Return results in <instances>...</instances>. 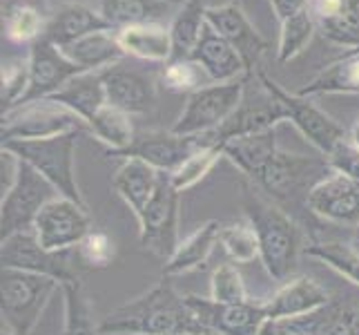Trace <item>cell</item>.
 I'll return each instance as SVG.
<instances>
[{
    "label": "cell",
    "mask_w": 359,
    "mask_h": 335,
    "mask_svg": "<svg viewBox=\"0 0 359 335\" xmlns=\"http://www.w3.org/2000/svg\"><path fill=\"white\" fill-rule=\"evenodd\" d=\"M101 29H112L107 25V20L101 16V11L88 7L83 3H65L58 5L52 16L47 18V27L43 39H47L58 49H63L72 43H76L79 39Z\"/></svg>",
    "instance_id": "23"
},
{
    "label": "cell",
    "mask_w": 359,
    "mask_h": 335,
    "mask_svg": "<svg viewBox=\"0 0 359 335\" xmlns=\"http://www.w3.org/2000/svg\"><path fill=\"white\" fill-rule=\"evenodd\" d=\"M205 22L212 27L221 39H226L237 52L241 54L245 70L250 77L262 67V56L266 54L268 43L257 27L245 16L239 3H226V5H215L208 7L205 11Z\"/></svg>",
    "instance_id": "15"
},
{
    "label": "cell",
    "mask_w": 359,
    "mask_h": 335,
    "mask_svg": "<svg viewBox=\"0 0 359 335\" xmlns=\"http://www.w3.org/2000/svg\"><path fill=\"white\" fill-rule=\"evenodd\" d=\"M56 291H60V282L54 277L16 268H3L0 270L3 329L11 331L14 335H32Z\"/></svg>",
    "instance_id": "3"
},
{
    "label": "cell",
    "mask_w": 359,
    "mask_h": 335,
    "mask_svg": "<svg viewBox=\"0 0 359 335\" xmlns=\"http://www.w3.org/2000/svg\"><path fill=\"white\" fill-rule=\"evenodd\" d=\"M259 83V81H257ZM288 121V114L283 105L277 101L270 92H266L259 83L257 94H243L241 105L232 112V117L215 132L203 134V143H219L224 145L232 139H241V136L259 134L266 130H275L277 123Z\"/></svg>",
    "instance_id": "14"
},
{
    "label": "cell",
    "mask_w": 359,
    "mask_h": 335,
    "mask_svg": "<svg viewBox=\"0 0 359 335\" xmlns=\"http://www.w3.org/2000/svg\"><path fill=\"white\" fill-rule=\"evenodd\" d=\"M161 172L141 159H123L112 179V188L139 219L156 192Z\"/></svg>",
    "instance_id": "24"
},
{
    "label": "cell",
    "mask_w": 359,
    "mask_h": 335,
    "mask_svg": "<svg viewBox=\"0 0 359 335\" xmlns=\"http://www.w3.org/2000/svg\"><path fill=\"white\" fill-rule=\"evenodd\" d=\"M328 302V291L317 280L302 275L290 282H283L277 293H272L266 300V308L272 322H281L315 313L317 308L326 306Z\"/></svg>",
    "instance_id": "21"
},
{
    "label": "cell",
    "mask_w": 359,
    "mask_h": 335,
    "mask_svg": "<svg viewBox=\"0 0 359 335\" xmlns=\"http://www.w3.org/2000/svg\"><path fill=\"white\" fill-rule=\"evenodd\" d=\"M241 208L257 235L259 262L275 282H288L297 257L306 246L302 226L288 210L268 199L252 181H241Z\"/></svg>",
    "instance_id": "2"
},
{
    "label": "cell",
    "mask_w": 359,
    "mask_h": 335,
    "mask_svg": "<svg viewBox=\"0 0 359 335\" xmlns=\"http://www.w3.org/2000/svg\"><path fill=\"white\" fill-rule=\"evenodd\" d=\"M88 128L94 139H98L109 147V152L126 150V147L132 145L136 136L130 114H126V112H121L112 105H103L98 110L92 117V121L88 123Z\"/></svg>",
    "instance_id": "34"
},
{
    "label": "cell",
    "mask_w": 359,
    "mask_h": 335,
    "mask_svg": "<svg viewBox=\"0 0 359 335\" xmlns=\"http://www.w3.org/2000/svg\"><path fill=\"white\" fill-rule=\"evenodd\" d=\"M210 297L221 304H245L252 302L245 282L234 264H219L210 280Z\"/></svg>",
    "instance_id": "40"
},
{
    "label": "cell",
    "mask_w": 359,
    "mask_h": 335,
    "mask_svg": "<svg viewBox=\"0 0 359 335\" xmlns=\"http://www.w3.org/2000/svg\"><path fill=\"white\" fill-rule=\"evenodd\" d=\"M306 210L324 221L355 228L359 226V183L339 172H330L308 192Z\"/></svg>",
    "instance_id": "18"
},
{
    "label": "cell",
    "mask_w": 359,
    "mask_h": 335,
    "mask_svg": "<svg viewBox=\"0 0 359 335\" xmlns=\"http://www.w3.org/2000/svg\"><path fill=\"white\" fill-rule=\"evenodd\" d=\"M355 52H359V47H357V49H355Z\"/></svg>",
    "instance_id": "51"
},
{
    "label": "cell",
    "mask_w": 359,
    "mask_h": 335,
    "mask_svg": "<svg viewBox=\"0 0 359 335\" xmlns=\"http://www.w3.org/2000/svg\"><path fill=\"white\" fill-rule=\"evenodd\" d=\"M224 157V145L219 143H205L203 147H199L190 159H185L181 168L175 170L170 175L172 183L179 192L192 188V185L199 183L210 170L217 166V161Z\"/></svg>",
    "instance_id": "38"
},
{
    "label": "cell",
    "mask_w": 359,
    "mask_h": 335,
    "mask_svg": "<svg viewBox=\"0 0 359 335\" xmlns=\"http://www.w3.org/2000/svg\"><path fill=\"white\" fill-rule=\"evenodd\" d=\"M18 175V157L0 147V197H5Z\"/></svg>",
    "instance_id": "45"
},
{
    "label": "cell",
    "mask_w": 359,
    "mask_h": 335,
    "mask_svg": "<svg viewBox=\"0 0 359 335\" xmlns=\"http://www.w3.org/2000/svg\"><path fill=\"white\" fill-rule=\"evenodd\" d=\"M275 335H308V333L297 327L292 320H281L275 322Z\"/></svg>",
    "instance_id": "47"
},
{
    "label": "cell",
    "mask_w": 359,
    "mask_h": 335,
    "mask_svg": "<svg viewBox=\"0 0 359 335\" xmlns=\"http://www.w3.org/2000/svg\"><path fill=\"white\" fill-rule=\"evenodd\" d=\"M190 58L203 70L210 83H230V81L250 77L241 54L226 39H221L210 25H205L201 41Z\"/></svg>",
    "instance_id": "22"
},
{
    "label": "cell",
    "mask_w": 359,
    "mask_h": 335,
    "mask_svg": "<svg viewBox=\"0 0 359 335\" xmlns=\"http://www.w3.org/2000/svg\"><path fill=\"white\" fill-rule=\"evenodd\" d=\"M181 3L179 0H98V11L112 29H123L132 25L161 22L168 14L177 11Z\"/></svg>",
    "instance_id": "27"
},
{
    "label": "cell",
    "mask_w": 359,
    "mask_h": 335,
    "mask_svg": "<svg viewBox=\"0 0 359 335\" xmlns=\"http://www.w3.org/2000/svg\"><path fill=\"white\" fill-rule=\"evenodd\" d=\"M5 22V36L11 43H36L43 39L45 27H47V18L41 14L39 9L32 5H11L7 9V14L3 18Z\"/></svg>",
    "instance_id": "37"
},
{
    "label": "cell",
    "mask_w": 359,
    "mask_h": 335,
    "mask_svg": "<svg viewBox=\"0 0 359 335\" xmlns=\"http://www.w3.org/2000/svg\"><path fill=\"white\" fill-rule=\"evenodd\" d=\"M277 132L266 130L259 134L241 136L224 143V157L237 168L245 179L255 181L270 164V159L277 155Z\"/></svg>",
    "instance_id": "26"
},
{
    "label": "cell",
    "mask_w": 359,
    "mask_h": 335,
    "mask_svg": "<svg viewBox=\"0 0 359 335\" xmlns=\"http://www.w3.org/2000/svg\"><path fill=\"white\" fill-rule=\"evenodd\" d=\"M52 101L65 105L74 114L81 117L85 123H90L103 105H107L105 85L101 72H83L79 77H74L65 88H60L54 96H49Z\"/></svg>",
    "instance_id": "30"
},
{
    "label": "cell",
    "mask_w": 359,
    "mask_h": 335,
    "mask_svg": "<svg viewBox=\"0 0 359 335\" xmlns=\"http://www.w3.org/2000/svg\"><path fill=\"white\" fill-rule=\"evenodd\" d=\"M219 244L237 264H250L259 259V242L248 219H239L232 223H224Z\"/></svg>",
    "instance_id": "39"
},
{
    "label": "cell",
    "mask_w": 359,
    "mask_h": 335,
    "mask_svg": "<svg viewBox=\"0 0 359 335\" xmlns=\"http://www.w3.org/2000/svg\"><path fill=\"white\" fill-rule=\"evenodd\" d=\"M221 228H224V223L217 219L205 221L203 226H199L183 242H179L175 255H172L163 266V275L175 277V275H183V272H190L194 268L203 266L210 253H212V248L219 244Z\"/></svg>",
    "instance_id": "29"
},
{
    "label": "cell",
    "mask_w": 359,
    "mask_h": 335,
    "mask_svg": "<svg viewBox=\"0 0 359 335\" xmlns=\"http://www.w3.org/2000/svg\"><path fill=\"white\" fill-rule=\"evenodd\" d=\"M27 83H29L27 58L5 60L3 63V92H0L3 112H9L11 107L20 105L25 92H27Z\"/></svg>",
    "instance_id": "43"
},
{
    "label": "cell",
    "mask_w": 359,
    "mask_h": 335,
    "mask_svg": "<svg viewBox=\"0 0 359 335\" xmlns=\"http://www.w3.org/2000/svg\"><path fill=\"white\" fill-rule=\"evenodd\" d=\"M0 335H14V333L7 331V329H0Z\"/></svg>",
    "instance_id": "50"
},
{
    "label": "cell",
    "mask_w": 359,
    "mask_h": 335,
    "mask_svg": "<svg viewBox=\"0 0 359 335\" xmlns=\"http://www.w3.org/2000/svg\"><path fill=\"white\" fill-rule=\"evenodd\" d=\"M118 32V41L128 56L147 63H170L172 60V39L170 27L163 22L132 25Z\"/></svg>",
    "instance_id": "28"
},
{
    "label": "cell",
    "mask_w": 359,
    "mask_h": 335,
    "mask_svg": "<svg viewBox=\"0 0 359 335\" xmlns=\"http://www.w3.org/2000/svg\"><path fill=\"white\" fill-rule=\"evenodd\" d=\"M212 335H219V333H212Z\"/></svg>",
    "instance_id": "52"
},
{
    "label": "cell",
    "mask_w": 359,
    "mask_h": 335,
    "mask_svg": "<svg viewBox=\"0 0 359 335\" xmlns=\"http://www.w3.org/2000/svg\"><path fill=\"white\" fill-rule=\"evenodd\" d=\"M297 94L308 98L324 94H359V52H348L324 67L313 81L297 90Z\"/></svg>",
    "instance_id": "31"
},
{
    "label": "cell",
    "mask_w": 359,
    "mask_h": 335,
    "mask_svg": "<svg viewBox=\"0 0 359 335\" xmlns=\"http://www.w3.org/2000/svg\"><path fill=\"white\" fill-rule=\"evenodd\" d=\"M205 11L203 0H183L170 20V39H172V60L190 58L201 41L205 29Z\"/></svg>",
    "instance_id": "32"
},
{
    "label": "cell",
    "mask_w": 359,
    "mask_h": 335,
    "mask_svg": "<svg viewBox=\"0 0 359 335\" xmlns=\"http://www.w3.org/2000/svg\"><path fill=\"white\" fill-rule=\"evenodd\" d=\"M74 65L83 72H103L121 63L126 58V49L118 41L116 29H101L79 39L67 47L60 49Z\"/></svg>",
    "instance_id": "25"
},
{
    "label": "cell",
    "mask_w": 359,
    "mask_h": 335,
    "mask_svg": "<svg viewBox=\"0 0 359 335\" xmlns=\"http://www.w3.org/2000/svg\"><path fill=\"white\" fill-rule=\"evenodd\" d=\"M308 11L326 41L348 52L359 47V0H311Z\"/></svg>",
    "instance_id": "20"
},
{
    "label": "cell",
    "mask_w": 359,
    "mask_h": 335,
    "mask_svg": "<svg viewBox=\"0 0 359 335\" xmlns=\"http://www.w3.org/2000/svg\"><path fill=\"white\" fill-rule=\"evenodd\" d=\"M203 70L194 63L192 58H175L165 63L163 70V85L170 92H196L199 88H203ZM208 79V77H205Z\"/></svg>",
    "instance_id": "42"
},
{
    "label": "cell",
    "mask_w": 359,
    "mask_h": 335,
    "mask_svg": "<svg viewBox=\"0 0 359 335\" xmlns=\"http://www.w3.org/2000/svg\"><path fill=\"white\" fill-rule=\"evenodd\" d=\"M330 172L332 168L328 166L326 157H306L277 150V155L270 159V164L252 183L268 199L290 213V208H297L299 204L306 208L308 192Z\"/></svg>",
    "instance_id": "4"
},
{
    "label": "cell",
    "mask_w": 359,
    "mask_h": 335,
    "mask_svg": "<svg viewBox=\"0 0 359 335\" xmlns=\"http://www.w3.org/2000/svg\"><path fill=\"white\" fill-rule=\"evenodd\" d=\"M348 244L359 253V226H355V228L351 230V239H348Z\"/></svg>",
    "instance_id": "49"
},
{
    "label": "cell",
    "mask_w": 359,
    "mask_h": 335,
    "mask_svg": "<svg viewBox=\"0 0 359 335\" xmlns=\"http://www.w3.org/2000/svg\"><path fill=\"white\" fill-rule=\"evenodd\" d=\"M248 81H250V77L230 83H208L196 92L188 94L183 112L170 130L181 136H203L215 132L241 105Z\"/></svg>",
    "instance_id": "6"
},
{
    "label": "cell",
    "mask_w": 359,
    "mask_h": 335,
    "mask_svg": "<svg viewBox=\"0 0 359 335\" xmlns=\"http://www.w3.org/2000/svg\"><path fill=\"white\" fill-rule=\"evenodd\" d=\"M98 329L101 335H212L168 277L145 295L109 311Z\"/></svg>",
    "instance_id": "1"
},
{
    "label": "cell",
    "mask_w": 359,
    "mask_h": 335,
    "mask_svg": "<svg viewBox=\"0 0 359 335\" xmlns=\"http://www.w3.org/2000/svg\"><path fill=\"white\" fill-rule=\"evenodd\" d=\"M326 159L332 172H339V175L359 183V150L348 139H344Z\"/></svg>",
    "instance_id": "44"
},
{
    "label": "cell",
    "mask_w": 359,
    "mask_h": 335,
    "mask_svg": "<svg viewBox=\"0 0 359 335\" xmlns=\"http://www.w3.org/2000/svg\"><path fill=\"white\" fill-rule=\"evenodd\" d=\"M348 141L357 147V150H359V121L355 123V126L348 130Z\"/></svg>",
    "instance_id": "48"
},
{
    "label": "cell",
    "mask_w": 359,
    "mask_h": 335,
    "mask_svg": "<svg viewBox=\"0 0 359 335\" xmlns=\"http://www.w3.org/2000/svg\"><path fill=\"white\" fill-rule=\"evenodd\" d=\"M27 63H29V83H27V92H25L20 105L54 96L60 88H65L74 77L83 74V70L74 65L72 60L47 39H39L29 45Z\"/></svg>",
    "instance_id": "16"
},
{
    "label": "cell",
    "mask_w": 359,
    "mask_h": 335,
    "mask_svg": "<svg viewBox=\"0 0 359 335\" xmlns=\"http://www.w3.org/2000/svg\"><path fill=\"white\" fill-rule=\"evenodd\" d=\"M185 302L201 324L219 335H259L268 324L266 300L245 304H221L212 297L185 295Z\"/></svg>",
    "instance_id": "13"
},
{
    "label": "cell",
    "mask_w": 359,
    "mask_h": 335,
    "mask_svg": "<svg viewBox=\"0 0 359 335\" xmlns=\"http://www.w3.org/2000/svg\"><path fill=\"white\" fill-rule=\"evenodd\" d=\"M279 45H277V63H290L292 58L299 56L304 49L311 45V41L317 34V22L311 11H302L288 20L279 22Z\"/></svg>",
    "instance_id": "36"
},
{
    "label": "cell",
    "mask_w": 359,
    "mask_h": 335,
    "mask_svg": "<svg viewBox=\"0 0 359 335\" xmlns=\"http://www.w3.org/2000/svg\"><path fill=\"white\" fill-rule=\"evenodd\" d=\"M58 197V190L39 170L18 159V175L11 190L0 197V239L34 228L41 210Z\"/></svg>",
    "instance_id": "9"
},
{
    "label": "cell",
    "mask_w": 359,
    "mask_h": 335,
    "mask_svg": "<svg viewBox=\"0 0 359 335\" xmlns=\"http://www.w3.org/2000/svg\"><path fill=\"white\" fill-rule=\"evenodd\" d=\"M179 204L181 192L175 188L168 172H161L152 202L147 204L145 213L136 219L139 221L141 248L163 259V262H168L179 248Z\"/></svg>",
    "instance_id": "10"
},
{
    "label": "cell",
    "mask_w": 359,
    "mask_h": 335,
    "mask_svg": "<svg viewBox=\"0 0 359 335\" xmlns=\"http://www.w3.org/2000/svg\"><path fill=\"white\" fill-rule=\"evenodd\" d=\"M116 257L114 239L105 230H92L76 248H74V259L81 268H107Z\"/></svg>",
    "instance_id": "41"
},
{
    "label": "cell",
    "mask_w": 359,
    "mask_h": 335,
    "mask_svg": "<svg viewBox=\"0 0 359 335\" xmlns=\"http://www.w3.org/2000/svg\"><path fill=\"white\" fill-rule=\"evenodd\" d=\"M67 132L90 134V128L88 123L65 105L52 101V98H41V101L22 103L11 107L9 112H3L0 143L52 139V136Z\"/></svg>",
    "instance_id": "7"
},
{
    "label": "cell",
    "mask_w": 359,
    "mask_h": 335,
    "mask_svg": "<svg viewBox=\"0 0 359 335\" xmlns=\"http://www.w3.org/2000/svg\"><path fill=\"white\" fill-rule=\"evenodd\" d=\"M88 210L90 208H83L81 204L58 195L36 217L34 221L36 237L52 253L74 251L94 230Z\"/></svg>",
    "instance_id": "12"
},
{
    "label": "cell",
    "mask_w": 359,
    "mask_h": 335,
    "mask_svg": "<svg viewBox=\"0 0 359 335\" xmlns=\"http://www.w3.org/2000/svg\"><path fill=\"white\" fill-rule=\"evenodd\" d=\"M60 293H63V302H65L63 335H101V329H98L101 322L94 320L90 297L85 293L81 280L76 277L60 284Z\"/></svg>",
    "instance_id": "33"
},
{
    "label": "cell",
    "mask_w": 359,
    "mask_h": 335,
    "mask_svg": "<svg viewBox=\"0 0 359 335\" xmlns=\"http://www.w3.org/2000/svg\"><path fill=\"white\" fill-rule=\"evenodd\" d=\"M308 7H311V0H270V9L279 22L302 14Z\"/></svg>",
    "instance_id": "46"
},
{
    "label": "cell",
    "mask_w": 359,
    "mask_h": 335,
    "mask_svg": "<svg viewBox=\"0 0 359 335\" xmlns=\"http://www.w3.org/2000/svg\"><path fill=\"white\" fill-rule=\"evenodd\" d=\"M201 136H181L175 132H143L136 134L130 147L121 152H109V157L121 159H141L158 172L172 175L181 168L185 159H190L199 147H203Z\"/></svg>",
    "instance_id": "17"
},
{
    "label": "cell",
    "mask_w": 359,
    "mask_h": 335,
    "mask_svg": "<svg viewBox=\"0 0 359 335\" xmlns=\"http://www.w3.org/2000/svg\"><path fill=\"white\" fill-rule=\"evenodd\" d=\"M83 132H67L52 139L36 141H5L0 147L14 152L20 161L36 168L41 175L54 185L60 197L88 208L81 185L76 179V139Z\"/></svg>",
    "instance_id": "5"
},
{
    "label": "cell",
    "mask_w": 359,
    "mask_h": 335,
    "mask_svg": "<svg viewBox=\"0 0 359 335\" xmlns=\"http://www.w3.org/2000/svg\"><path fill=\"white\" fill-rule=\"evenodd\" d=\"M0 264L3 268H16L25 272H36V275L54 277L60 284L76 280L74 270V251L69 253H52L39 242L34 228L20 230L0 239Z\"/></svg>",
    "instance_id": "11"
},
{
    "label": "cell",
    "mask_w": 359,
    "mask_h": 335,
    "mask_svg": "<svg viewBox=\"0 0 359 335\" xmlns=\"http://www.w3.org/2000/svg\"><path fill=\"white\" fill-rule=\"evenodd\" d=\"M255 77L262 83V88L270 92L283 105L288 121H292V126L317 147L321 157H328L344 139H348V132H346L335 119L328 117L324 110H319L308 96L283 90L277 81H272L268 77V72L264 67H259L255 72Z\"/></svg>",
    "instance_id": "8"
},
{
    "label": "cell",
    "mask_w": 359,
    "mask_h": 335,
    "mask_svg": "<svg viewBox=\"0 0 359 335\" xmlns=\"http://www.w3.org/2000/svg\"><path fill=\"white\" fill-rule=\"evenodd\" d=\"M107 105H112L126 114H145L156 103V88L150 77L118 63L101 72Z\"/></svg>",
    "instance_id": "19"
},
{
    "label": "cell",
    "mask_w": 359,
    "mask_h": 335,
    "mask_svg": "<svg viewBox=\"0 0 359 335\" xmlns=\"http://www.w3.org/2000/svg\"><path fill=\"white\" fill-rule=\"evenodd\" d=\"M304 253L313 259L324 262L344 280L359 287V253L351 244L344 242H311L304 246Z\"/></svg>",
    "instance_id": "35"
}]
</instances>
